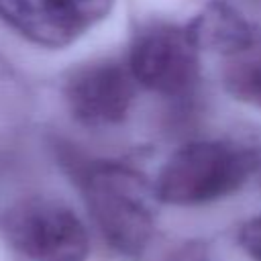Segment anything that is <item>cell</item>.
I'll use <instances>...</instances> for the list:
<instances>
[{
    "mask_svg": "<svg viewBox=\"0 0 261 261\" xmlns=\"http://www.w3.org/2000/svg\"><path fill=\"white\" fill-rule=\"evenodd\" d=\"M82 192L104 241L122 255H139L155 230V188L145 175L118 161L90 163L82 171Z\"/></svg>",
    "mask_w": 261,
    "mask_h": 261,
    "instance_id": "1",
    "label": "cell"
},
{
    "mask_svg": "<svg viewBox=\"0 0 261 261\" xmlns=\"http://www.w3.org/2000/svg\"><path fill=\"white\" fill-rule=\"evenodd\" d=\"M259 171V151L226 141H192L169 155L155 179L157 200L173 206L216 202Z\"/></svg>",
    "mask_w": 261,
    "mask_h": 261,
    "instance_id": "2",
    "label": "cell"
},
{
    "mask_svg": "<svg viewBox=\"0 0 261 261\" xmlns=\"http://www.w3.org/2000/svg\"><path fill=\"white\" fill-rule=\"evenodd\" d=\"M0 228L8 247L29 261H86L90 253L84 222L57 200H20L4 212Z\"/></svg>",
    "mask_w": 261,
    "mask_h": 261,
    "instance_id": "3",
    "label": "cell"
},
{
    "mask_svg": "<svg viewBox=\"0 0 261 261\" xmlns=\"http://www.w3.org/2000/svg\"><path fill=\"white\" fill-rule=\"evenodd\" d=\"M126 65L139 86L177 98L186 96L198 82L200 49L186 27L151 22L135 35Z\"/></svg>",
    "mask_w": 261,
    "mask_h": 261,
    "instance_id": "4",
    "label": "cell"
},
{
    "mask_svg": "<svg viewBox=\"0 0 261 261\" xmlns=\"http://www.w3.org/2000/svg\"><path fill=\"white\" fill-rule=\"evenodd\" d=\"M116 0H0V20L45 49H63L106 20Z\"/></svg>",
    "mask_w": 261,
    "mask_h": 261,
    "instance_id": "5",
    "label": "cell"
},
{
    "mask_svg": "<svg viewBox=\"0 0 261 261\" xmlns=\"http://www.w3.org/2000/svg\"><path fill=\"white\" fill-rule=\"evenodd\" d=\"M135 86L128 65L102 59L73 69L63 84V98L80 124L104 128L126 118Z\"/></svg>",
    "mask_w": 261,
    "mask_h": 261,
    "instance_id": "6",
    "label": "cell"
},
{
    "mask_svg": "<svg viewBox=\"0 0 261 261\" xmlns=\"http://www.w3.org/2000/svg\"><path fill=\"white\" fill-rule=\"evenodd\" d=\"M186 29L200 51H214L222 57L261 39V31L222 0L208 2Z\"/></svg>",
    "mask_w": 261,
    "mask_h": 261,
    "instance_id": "7",
    "label": "cell"
},
{
    "mask_svg": "<svg viewBox=\"0 0 261 261\" xmlns=\"http://www.w3.org/2000/svg\"><path fill=\"white\" fill-rule=\"evenodd\" d=\"M220 77L232 100L261 110V39L226 55Z\"/></svg>",
    "mask_w": 261,
    "mask_h": 261,
    "instance_id": "8",
    "label": "cell"
},
{
    "mask_svg": "<svg viewBox=\"0 0 261 261\" xmlns=\"http://www.w3.org/2000/svg\"><path fill=\"white\" fill-rule=\"evenodd\" d=\"M239 245L251 259L261 261V214H257L241 224Z\"/></svg>",
    "mask_w": 261,
    "mask_h": 261,
    "instance_id": "9",
    "label": "cell"
},
{
    "mask_svg": "<svg viewBox=\"0 0 261 261\" xmlns=\"http://www.w3.org/2000/svg\"><path fill=\"white\" fill-rule=\"evenodd\" d=\"M161 261H210V251L204 241H186L171 249Z\"/></svg>",
    "mask_w": 261,
    "mask_h": 261,
    "instance_id": "10",
    "label": "cell"
}]
</instances>
